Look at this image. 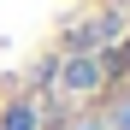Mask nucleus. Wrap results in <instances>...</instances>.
<instances>
[{"label": "nucleus", "instance_id": "2", "mask_svg": "<svg viewBox=\"0 0 130 130\" xmlns=\"http://www.w3.org/2000/svg\"><path fill=\"white\" fill-rule=\"evenodd\" d=\"M0 130H36V106H30V101H12L6 118H0Z\"/></svg>", "mask_w": 130, "mask_h": 130}, {"label": "nucleus", "instance_id": "1", "mask_svg": "<svg viewBox=\"0 0 130 130\" xmlns=\"http://www.w3.org/2000/svg\"><path fill=\"white\" fill-rule=\"evenodd\" d=\"M101 71H106V65H101V53H71V59L59 65V77H65V89H71V95L101 89Z\"/></svg>", "mask_w": 130, "mask_h": 130}, {"label": "nucleus", "instance_id": "3", "mask_svg": "<svg viewBox=\"0 0 130 130\" xmlns=\"http://www.w3.org/2000/svg\"><path fill=\"white\" fill-rule=\"evenodd\" d=\"M112 6H130V0H112Z\"/></svg>", "mask_w": 130, "mask_h": 130}]
</instances>
